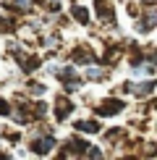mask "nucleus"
Segmentation results:
<instances>
[{
  "instance_id": "nucleus-3",
  "label": "nucleus",
  "mask_w": 157,
  "mask_h": 160,
  "mask_svg": "<svg viewBox=\"0 0 157 160\" xmlns=\"http://www.w3.org/2000/svg\"><path fill=\"white\" fill-rule=\"evenodd\" d=\"M128 89L134 92V95L144 97V95H149V92H152V82H141V84H128Z\"/></svg>"
},
{
  "instance_id": "nucleus-5",
  "label": "nucleus",
  "mask_w": 157,
  "mask_h": 160,
  "mask_svg": "<svg viewBox=\"0 0 157 160\" xmlns=\"http://www.w3.org/2000/svg\"><path fill=\"white\" fill-rule=\"evenodd\" d=\"M76 129H78V131H89V134H97L100 126H97L94 121H81V123H76Z\"/></svg>"
},
{
  "instance_id": "nucleus-7",
  "label": "nucleus",
  "mask_w": 157,
  "mask_h": 160,
  "mask_svg": "<svg viewBox=\"0 0 157 160\" xmlns=\"http://www.w3.org/2000/svg\"><path fill=\"white\" fill-rule=\"evenodd\" d=\"M97 13H100V16H105V18H113V11L107 8V5H105V0H97Z\"/></svg>"
},
{
  "instance_id": "nucleus-10",
  "label": "nucleus",
  "mask_w": 157,
  "mask_h": 160,
  "mask_svg": "<svg viewBox=\"0 0 157 160\" xmlns=\"http://www.w3.org/2000/svg\"><path fill=\"white\" fill-rule=\"evenodd\" d=\"M0 116H11V105L5 100H0Z\"/></svg>"
},
{
  "instance_id": "nucleus-1",
  "label": "nucleus",
  "mask_w": 157,
  "mask_h": 160,
  "mask_svg": "<svg viewBox=\"0 0 157 160\" xmlns=\"http://www.w3.org/2000/svg\"><path fill=\"white\" fill-rule=\"evenodd\" d=\"M121 110H123V102H121V100H110V102H105L102 108H100L102 116H115V113H121Z\"/></svg>"
},
{
  "instance_id": "nucleus-6",
  "label": "nucleus",
  "mask_w": 157,
  "mask_h": 160,
  "mask_svg": "<svg viewBox=\"0 0 157 160\" xmlns=\"http://www.w3.org/2000/svg\"><path fill=\"white\" fill-rule=\"evenodd\" d=\"M71 110H74V105H71V102H65V100H60V102H58V118H65Z\"/></svg>"
},
{
  "instance_id": "nucleus-4",
  "label": "nucleus",
  "mask_w": 157,
  "mask_h": 160,
  "mask_svg": "<svg viewBox=\"0 0 157 160\" xmlns=\"http://www.w3.org/2000/svg\"><path fill=\"white\" fill-rule=\"evenodd\" d=\"M5 8H11V11H26V8H29V0H5Z\"/></svg>"
},
{
  "instance_id": "nucleus-9",
  "label": "nucleus",
  "mask_w": 157,
  "mask_h": 160,
  "mask_svg": "<svg viewBox=\"0 0 157 160\" xmlns=\"http://www.w3.org/2000/svg\"><path fill=\"white\" fill-rule=\"evenodd\" d=\"M87 76H89V79H102V76H105V71H100V68H89V71H87Z\"/></svg>"
},
{
  "instance_id": "nucleus-2",
  "label": "nucleus",
  "mask_w": 157,
  "mask_h": 160,
  "mask_svg": "<svg viewBox=\"0 0 157 160\" xmlns=\"http://www.w3.org/2000/svg\"><path fill=\"white\" fill-rule=\"evenodd\" d=\"M52 144H55V139H52V137H47V139H39V142H34V144H31V150H34V152H39V155H45L47 150H52Z\"/></svg>"
},
{
  "instance_id": "nucleus-8",
  "label": "nucleus",
  "mask_w": 157,
  "mask_h": 160,
  "mask_svg": "<svg viewBox=\"0 0 157 160\" xmlns=\"http://www.w3.org/2000/svg\"><path fill=\"white\" fill-rule=\"evenodd\" d=\"M71 11H74V16L78 18V21H89V13H87V11H84V8H81V5H74V8H71Z\"/></svg>"
},
{
  "instance_id": "nucleus-11",
  "label": "nucleus",
  "mask_w": 157,
  "mask_h": 160,
  "mask_svg": "<svg viewBox=\"0 0 157 160\" xmlns=\"http://www.w3.org/2000/svg\"><path fill=\"white\" fill-rule=\"evenodd\" d=\"M29 89L34 92V95H42V92H45V87H42V84H29Z\"/></svg>"
}]
</instances>
